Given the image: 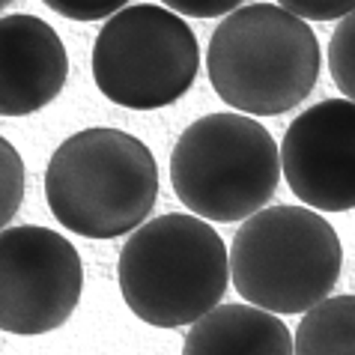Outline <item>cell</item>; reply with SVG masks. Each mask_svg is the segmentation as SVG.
Returning a JSON list of instances; mask_svg holds the SVG:
<instances>
[{
  "instance_id": "2",
  "label": "cell",
  "mask_w": 355,
  "mask_h": 355,
  "mask_svg": "<svg viewBox=\"0 0 355 355\" xmlns=\"http://www.w3.org/2000/svg\"><path fill=\"white\" fill-rule=\"evenodd\" d=\"M116 281L141 322L180 329L221 304L230 284V254L203 218L167 212L132 230L120 251Z\"/></svg>"
},
{
  "instance_id": "8",
  "label": "cell",
  "mask_w": 355,
  "mask_h": 355,
  "mask_svg": "<svg viewBox=\"0 0 355 355\" xmlns=\"http://www.w3.org/2000/svg\"><path fill=\"white\" fill-rule=\"evenodd\" d=\"M281 176L311 209H355V102L322 98L295 116L281 144Z\"/></svg>"
},
{
  "instance_id": "6",
  "label": "cell",
  "mask_w": 355,
  "mask_h": 355,
  "mask_svg": "<svg viewBox=\"0 0 355 355\" xmlns=\"http://www.w3.org/2000/svg\"><path fill=\"white\" fill-rule=\"evenodd\" d=\"M200 48L182 15L135 3L114 12L93 42V81L114 105L132 111L167 107L191 90Z\"/></svg>"
},
{
  "instance_id": "10",
  "label": "cell",
  "mask_w": 355,
  "mask_h": 355,
  "mask_svg": "<svg viewBox=\"0 0 355 355\" xmlns=\"http://www.w3.org/2000/svg\"><path fill=\"white\" fill-rule=\"evenodd\" d=\"M182 355H293V334L278 313L254 304H218L191 322Z\"/></svg>"
},
{
  "instance_id": "5",
  "label": "cell",
  "mask_w": 355,
  "mask_h": 355,
  "mask_svg": "<svg viewBox=\"0 0 355 355\" xmlns=\"http://www.w3.org/2000/svg\"><path fill=\"white\" fill-rule=\"evenodd\" d=\"M173 191L203 221H245L281 185V150L248 114H206L171 155Z\"/></svg>"
},
{
  "instance_id": "16",
  "label": "cell",
  "mask_w": 355,
  "mask_h": 355,
  "mask_svg": "<svg viewBox=\"0 0 355 355\" xmlns=\"http://www.w3.org/2000/svg\"><path fill=\"white\" fill-rule=\"evenodd\" d=\"M162 3L176 15L218 18V15H230L233 9H239L245 3V0H162Z\"/></svg>"
},
{
  "instance_id": "14",
  "label": "cell",
  "mask_w": 355,
  "mask_h": 355,
  "mask_svg": "<svg viewBox=\"0 0 355 355\" xmlns=\"http://www.w3.org/2000/svg\"><path fill=\"white\" fill-rule=\"evenodd\" d=\"M42 3L72 21H102L125 9L129 0H42Z\"/></svg>"
},
{
  "instance_id": "11",
  "label": "cell",
  "mask_w": 355,
  "mask_h": 355,
  "mask_svg": "<svg viewBox=\"0 0 355 355\" xmlns=\"http://www.w3.org/2000/svg\"><path fill=\"white\" fill-rule=\"evenodd\" d=\"M293 355H355V295H329L304 311Z\"/></svg>"
},
{
  "instance_id": "15",
  "label": "cell",
  "mask_w": 355,
  "mask_h": 355,
  "mask_svg": "<svg viewBox=\"0 0 355 355\" xmlns=\"http://www.w3.org/2000/svg\"><path fill=\"white\" fill-rule=\"evenodd\" d=\"M275 3L299 15L302 21H340L343 15L355 12V0H275Z\"/></svg>"
},
{
  "instance_id": "9",
  "label": "cell",
  "mask_w": 355,
  "mask_h": 355,
  "mask_svg": "<svg viewBox=\"0 0 355 355\" xmlns=\"http://www.w3.org/2000/svg\"><path fill=\"white\" fill-rule=\"evenodd\" d=\"M69 54L63 39L36 15L0 18V116L42 111L63 93Z\"/></svg>"
},
{
  "instance_id": "12",
  "label": "cell",
  "mask_w": 355,
  "mask_h": 355,
  "mask_svg": "<svg viewBox=\"0 0 355 355\" xmlns=\"http://www.w3.org/2000/svg\"><path fill=\"white\" fill-rule=\"evenodd\" d=\"M329 72L343 98L355 102V12L343 15L329 42Z\"/></svg>"
},
{
  "instance_id": "17",
  "label": "cell",
  "mask_w": 355,
  "mask_h": 355,
  "mask_svg": "<svg viewBox=\"0 0 355 355\" xmlns=\"http://www.w3.org/2000/svg\"><path fill=\"white\" fill-rule=\"evenodd\" d=\"M12 3H15V0H0V12H3V9H9Z\"/></svg>"
},
{
  "instance_id": "3",
  "label": "cell",
  "mask_w": 355,
  "mask_h": 355,
  "mask_svg": "<svg viewBox=\"0 0 355 355\" xmlns=\"http://www.w3.org/2000/svg\"><path fill=\"white\" fill-rule=\"evenodd\" d=\"M159 164L129 132L84 129L57 146L45 167V200L60 227L87 239H116L150 218Z\"/></svg>"
},
{
  "instance_id": "13",
  "label": "cell",
  "mask_w": 355,
  "mask_h": 355,
  "mask_svg": "<svg viewBox=\"0 0 355 355\" xmlns=\"http://www.w3.org/2000/svg\"><path fill=\"white\" fill-rule=\"evenodd\" d=\"M24 203V162L6 137H0V230Z\"/></svg>"
},
{
  "instance_id": "1",
  "label": "cell",
  "mask_w": 355,
  "mask_h": 355,
  "mask_svg": "<svg viewBox=\"0 0 355 355\" xmlns=\"http://www.w3.org/2000/svg\"><path fill=\"white\" fill-rule=\"evenodd\" d=\"M320 42L308 21L278 3L233 9L215 27L206 75L227 107L278 116L299 107L320 78Z\"/></svg>"
},
{
  "instance_id": "4",
  "label": "cell",
  "mask_w": 355,
  "mask_h": 355,
  "mask_svg": "<svg viewBox=\"0 0 355 355\" xmlns=\"http://www.w3.org/2000/svg\"><path fill=\"white\" fill-rule=\"evenodd\" d=\"M343 248L317 209L269 206L245 218L230 245V281L242 299L269 313H304L329 299Z\"/></svg>"
},
{
  "instance_id": "7",
  "label": "cell",
  "mask_w": 355,
  "mask_h": 355,
  "mask_svg": "<svg viewBox=\"0 0 355 355\" xmlns=\"http://www.w3.org/2000/svg\"><path fill=\"white\" fill-rule=\"evenodd\" d=\"M84 266L75 245L36 224L0 230V331L48 334L75 313Z\"/></svg>"
}]
</instances>
